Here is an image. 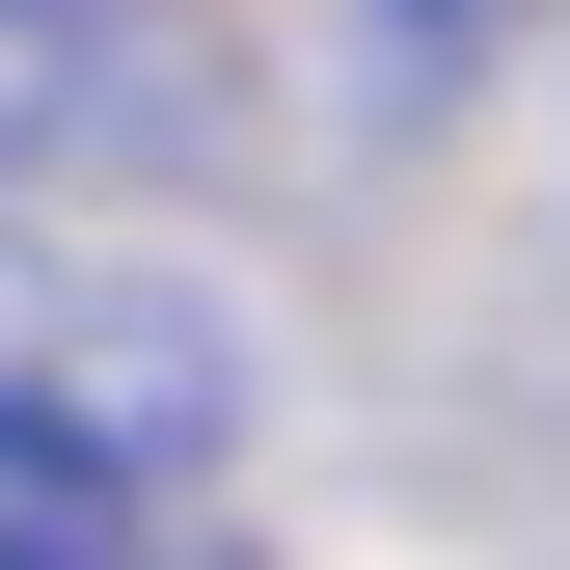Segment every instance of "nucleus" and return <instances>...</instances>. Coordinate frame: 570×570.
<instances>
[{"instance_id":"2","label":"nucleus","mask_w":570,"mask_h":570,"mask_svg":"<svg viewBox=\"0 0 570 570\" xmlns=\"http://www.w3.org/2000/svg\"><path fill=\"white\" fill-rule=\"evenodd\" d=\"M136 109H164V82H136V28H109V0H0V190H28V164H82V136H136Z\"/></svg>"},{"instance_id":"4","label":"nucleus","mask_w":570,"mask_h":570,"mask_svg":"<svg viewBox=\"0 0 570 570\" xmlns=\"http://www.w3.org/2000/svg\"><path fill=\"white\" fill-rule=\"evenodd\" d=\"M489 28H517V0H381V55H489Z\"/></svg>"},{"instance_id":"3","label":"nucleus","mask_w":570,"mask_h":570,"mask_svg":"<svg viewBox=\"0 0 570 570\" xmlns=\"http://www.w3.org/2000/svg\"><path fill=\"white\" fill-rule=\"evenodd\" d=\"M0 570H245L190 489H0Z\"/></svg>"},{"instance_id":"1","label":"nucleus","mask_w":570,"mask_h":570,"mask_svg":"<svg viewBox=\"0 0 570 570\" xmlns=\"http://www.w3.org/2000/svg\"><path fill=\"white\" fill-rule=\"evenodd\" d=\"M218 435H245L218 299H164V272L0 218V489H190Z\"/></svg>"}]
</instances>
